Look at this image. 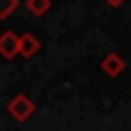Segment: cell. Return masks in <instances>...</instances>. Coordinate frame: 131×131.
Returning a JSON list of instances; mask_svg holds the SVG:
<instances>
[{
    "label": "cell",
    "mask_w": 131,
    "mask_h": 131,
    "mask_svg": "<svg viewBox=\"0 0 131 131\" xmlns=\"http://www.w3.org/2000/svg\"><path fill=\"white\" fill-rule=\"evenodd\" d=\"M35 111H37L35 101H32L28 94H23V92L14 94V97L7 101V113H9L16 122H25V120H30V117L35 115Z\"/></svg>",
    "instance_id": "obj_1"
},
{
    "label": "cell",
    "mask_w": 131,
    "mask_h": 131,
    "mask_svg": "<svg viewBox=\"0 0 131 131\" xmlns=\"http://www.w3.org/2000/svg\"><path fill=\"white\" fill-rule=\"evenodd\" d=\"M99 67H101V71H104L108 78H117V76L127 69V62H124V58L117 55V53H106L104 60L99 62Z\"/></svg>",
    "instance_id": "obj_2"
},
{
    "label": "cell",
    "mask_w": 131,
    "mask_h": 131,
    "mask_svg": "<svg viewBox=\"0 0 131 131\" xmlns=\"http://www.w3.org/2000/svg\"><path fill=\"white\" fill-rule=\"evenodd\" d=\"M0 55L5 60H12L18 55V35L7 30V32H0Z\"/></svg>",
    "instance_id": "obj_3"
},
{
    "label": "cell",
    "mask_w": 131,
    "mask_h": 131,
    "mask_svg": "<svg viewBox=\"0 0 131 131\" xmlns=\"http://www.w3.org/2000/svg\"><path fill=\"white\" fill-rule=\"evenodd\" d=\"M37 51H39V39H37L32 32L18 35V55H23V58H32Z\"/></svg>",
    "instance_id": "obj_4"
},
{
    "label": "cell",
    "mask_w": 131,
    "mask_h": 131,
    "mask_svg": "<svg viewBox=\"0 0 131 131\" xmlns=\"http://www.w3.org/2000/svg\"><path fill=\"white\" fill-rule=\"evenodd\" d=\"M25 7L32 16H44L51 9V0H25Z\"/></svg>",
    "instance_id": "obj_5"
},
{
    "label": "cell",
    "mask_w": 131,
    "mask_h": 131,
    "mask_svg": "<svg viewBox=\"0 0 131 131\" xmlns=\"http://www.w3.org/2000/svg\"><path fill=\"white\" fill-rule=\"evenodd\" d=\"M18 7V0H0V21L9 18Z\"/></svg>",
    "instance_id": "obj_6"
},
{
    "label": "cell",
    "mask_w": 131,
    "mask_h": 131,
    "mask_svg": "<svg viewBox=\"0 0 131 131\" xmlns=\"http://www.w3.org/2000/svg\"><path fill=\"white\" fill-rule=\"evenodd\" d=\"M124 2H127V0H106V5H108V7H115V9H117V7H122Z\"/></svg>",
    "instance_id": "obj_7"
}]
</instances>
